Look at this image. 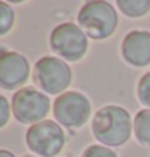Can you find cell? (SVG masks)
Segmentation results:
<instances>
[{"label": "cell", "instance_id": "2e32d148", "mask_svg": "<svg viewBox=\"0 0 150 157\" xmlns=\"http://www.w3.org/2000/svg\"><path fill=\"white\" fill-rule=\"evenodd\" d=\"M0 157H15V154L8 149H0Z\"/></svg>", "mask_w": 150, "mask_h": 157}, {"label": "cell", "instance_id": "30bf717a", "mask_svg": "<svg viewBox=\"0 0 150 157\" xmlns=\"http://www.w3.org/2000/svg\"><path fill=\"white\" fill-rule=\"evenodd\" d=\"M132 131L142 146L150 147V109H142L136 113Z\"/></svg>", "mask_w": 150, "mask_h": 157}, {"label": "cell", "instance_id": "9a60e30c", "mask_svg": "<svg viewBox=\"0 0 150 157\" xmlns=\"http://www.w3.org/2000/svg\"><path fill=\"white\" fill-rule=\"evenodd\" d=\"M11 113V104L7 101V97L0 94V128H3L10 120Z\"/></svg>", "mask_w": 150, "mask_h": 157}, {"label": "cell", "instance_id": "8992f818", "mask_svg": "<svg viewBox=\"0 0 150 157\" xmlns=\"http://www.w3.org/2000/svg\"><path fill=\"white\" fill-rule=\"evenodd\" d=\"M11 112L13 117L24 125H36L47 120L50 112V99L42 91L34 88H21L11 97Z\"/></svg>", "mask_w": 150, "mask_h": 157}, {"label": "cell", "instance_id": "5b68a950", "mask_svg": "<svg viewBox=\"0 0 150 157\" xmlns=\"http://www.w3.org/2000/svg\"><path fill=\"white\" fill-rule=\"evenodd\" d=\"M66 143L63 128L53 120H42L26 131V146L40 157H55Z\"/></svg>", "mask_w": 150, "mask_h": 157}, {"label": "cell", "instance_id": "7a4b0ae2", "mask_svg": "<svg viewBox=\"0 0 150 157\" xmlns=\"http://www.w3.org/2000/svg\"><path fill=\"white\" fill-rule=\"evenodd\" d=\"M78 26L94 40L110 37L118 26V13L112 3L103 0L86 2L78 11Z\"/></svg>", "mask_w": 150, "mask_h": 157}, {"label": "cell", "instance_id": "7c38bea8", "mask_svg": "<svg viewBox=\"0 0 150 157\" xmlns=\"http://www.w3.org/2000/svg\"><path fill=\"white\" fill-rule=\"evenodd\" d=\"M15 23V11L7 2H0V36L8 34Z\"/></svg>", "mask_w": 150, "mask_h": 157}, {"label": "cell", "instance_id": "5bb4252c", "mask_svg": "<svg viewBox=\"0 0 150 157\" xmlns=\"http://www.w3.org/2000/svg\"><path fill=\"white\" fill-rule=\"evenodd\" d=\"M82 157H118V154L103 144H90L82 152Z\"/></svg>", "mask_w": 150, "mask_h": 157}, {"label": "cell", "instance_id": "6da1fadb", "mask_svg": "<svg viewBox=\"0 0 150 157\" xmlns=\"http://www.w3.org/2000/svg\"><path fill=\"white\" fill-rule=\"evenodd\" d=\"M132 118L121 105H105L99 109L92 118V135L107 147H118L132 135Z\"/></svg>", "mask_w": 150, "mask_h": 157}, {"label": "cell", "instance_id": "ba28073f", "mask_svg": "<svg viewBox=\"0 0 150 157\" xmlns=\"http://www.w3.org/2000/svg\"><path fill=\"white\" fill-rule=\"evenodd\" d=\"M27 79H29V63L26 57L15 50L0 52V88L11 91L23 86Z\"/></svg>", "mask_w": 150, "mask_h": 157}, {"label": "cell", "instance_id": "e0dca14e", "mask_svg": "<svg viewBox=\"0 0 150 157\" xmlns=\"http://www.w3.org/2000/svg\"><path fill=\"white\" fill-rule=\"evenodd\" d=\"M27 157H31V155H27Z\"/></svg>", "mask_w": 150, "mask_h": 157}, {"label": "cell", "instance_id": "8fae6325", "mask_svg": "<svg viewBox=\"0 0 150 157\" xmlns=\"http://www.w3.org/2000/svg\"><path fill=\"white\" fill-rule=\"evenodd\" d=\"M116 5L129 18H141L150 11V0H118Z\"/></svg>", "mask_w": 150, "mask_h": 157}, {"label": "cell", "instance_id": "9c48e42d", "mask_svg": "<svg viewBox=\"0 0 150 157\" xmlns=\"http://www.w3.org/2000/svg\"><path fill=\"white\" fill-rule=\"evenodd\" d=\"M121 55L131 67L142 68L150 65V31H129L121 42Z\"/></svg>", "mask_w": 150, "mask_h": 157}, {"label": "cell", "instance_id": "3957f363", "mask_svg": "<svg viewBox=\"0 0 150 157\" xmlns=\"http://www.w3.org/2000/svg\"><path fill=\"white\" fill-rule=\"evenodd\" d=\"M32 78L42 92L60 96L71 84L73 71L65 60L53 55H44L34 65Z\"/></svg>", "mask_w": 150, "mask_h": 157}, {"label": "cell", "instance_id": "277c9868", "mask_svg": "<svg viewBox=\"0 0 150 157\" xmlns=\"http://www.w3.org/2000/svg\"><path fill=\"white\" fill-rule=\"evenodd\" d=\"M50 49L63 60L78 62L86 55L89 47L87 36L76 23H61L50 33Z\"/></svg>", "mask_w": 150, "mask_h": 157}, {"label": "cell", "instance_id": "52a82bcc", "mask_svg": "<svg viewBox=\"0 0 150 157\" xmlns=\"http://www.w3.org/2000/svg\"><path fill=\"white\" fill-rule=\"evenodd\" d=\"M90 102L82 92L66 91L53 102V117L58 125L66 128H81L90 117Z\"/></svg>", "mask_w": 150, "mask_h": 157}, {"label": "cell", "instance_id": "4fadbf2b", "mask_svg": "<svg viewBox=\"0 0 150 157\" xmlns=\"http://www.w3.org/2000/svg\"><path fill=\"white\" fill-rule=\"evenodd\" d=\"M137 99L145 109H150V71L142 75L137 83Z\"/></svg>", "mask_w": 150, "mask_h": 157}]
</instances>
